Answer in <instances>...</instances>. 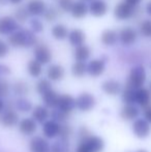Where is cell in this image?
I'll return each instance as SVG.
<instances>
[{
	"instance_id": "obj_8",
	"label": "cell",
	"mask_w": 151,
	"mask_h": 152,
	"mask_svg": "<svg viewBox=\"0 0 151 152\" xmlns=\"http://www.w3.org/2000/svg\"><path fill=\"white\" fill-rule=\"evenodd\" d=\"M38 124L34 121V119L31 118V116L23 117L20 119L18 123L19 132L25 137H33L35 136V132H37Z\"/></svg>"
},
{
	"instance_id": "obj_10",
	"label": "cell",
	"mask_w": 151,
	"mask_h": 152,
	"mask_svg": "<svg viewBox=\"0 0 151 152\" xmlns=\"http://www.w3.org/2000/svg\"><path fill=\"white\" fill-rule=\"evenodd\" d=\"M28 148L30 152H50L51 143L44 137L35 134L31 137Z\"/></svg>"
},
{
	"instance_id": "obj_15",
	"label": "cell",
	"mask_w": 151,
	"mask_h": 152,
	"mask_svg": "<svg viewBox=\"0 0 151 152\" xmlns=\"http://www.w3.org/2000/svg\"><path fill=\"white\" fill-rule=\"evenodd\" d=\"M56 109L71 115L76 110V97L69 93L60 94Z\"/></svg>"
},
{
	"instance_id": "obj_45",
	"label": "cell",
	"mask_w": 151,
	"mask_h": 152,
	"mask_svg": "<svg viewBox=\"0 0 151 152\" xmlns=\"http://www.w3.org/2000/svg\"><path fill=\"white\" fill-rule=\"evenodd\" d=\"M12 74V69L6 64H0V80H5L6 77Z\"/></svg>"
},
{
	"instance_id": "obj_17",
	"label": "cell",
	"mask_w": 151,
	"mask_h": 152,
	"mask_svg": "<svg viewBox=\"0 0 151 152\" xmlns=\"http://www.w3.org/2000/svg\"><path fill=\"white\" fill-rule=\"evenodd\" d=\"M47 79L51 82H60L65 77V69L61 64H50L47 68Z\"/></svg>"
},
{
	"instance_id": "obj_47",
	"label": "cell",
	"mask_w": 151,
	"mask_h": 152,
	"mask_svg": "<svg viewBox=\"0 0 151 152\" xmlns=\"http://www.w3.org/2000/svg\"><path fill=\"white\" fill-rule=\"evenodd\" d=\"M142 114H143V118L145 119L148 123L151 124V104L146 108L142 109Z\"/></svg>"
},
{
	"instance_id": "obj_21",
	"label": "cell",
	"mask_w": 151,
	"mask_h": 152,
	"mask_svg": "<svg viewBox=\"0 0 151 152\" xmlns=\"http://www.w3.org/2000/svg\"><path fill=\"white\" fill-rule=\"evenodd\" d=\"M136 104L141 109L151 104V91L146 87H142L136 90Z\"/></svg>"
},
{
	"instance_id": "obj_31",
	"label": "cell",
	"mask_w": 151,
	"mask_h": 152,
	"mask_svg": "<svg viewBox=\"0 0 151 152\" xmlns=\"http://www.w3.org/2000/svg\"><path fill=\"white\" fill-rule=\"evenodd\" d=\"M90 56H91V50L86 45H82V46L75 48V51H74V58L76 59V61L86 62Z\"/></svg>"
},
{
	"instance_id": "obj_34",
	"label": "cell",
	"mask_w": 151,
	"mask_h": 152,
	"mask_svg": "<svg viewBox=\"0 0 151 152\" xmlns=\"http://www.w3.org/2000/svg\"><path fill=\"white\" fill-rule=\"evenodd\" d=\"M50 152H69V141L58 138L51 144Z\"/></svg>"
},
{
	"instance_id": "obj_53",
	"label": "cell",
	"mask_w": 151,
	"mask_h": 152,
	"mask_svg": "<svg viewBox=\"0 0 151 152\" xmlns=\"http://www.w3.org/2000/svg\"><path fill=\"white\" fill-rule=\"evenodd\" d=\"M136 152H148L146 149H139V150H137Z\"/></svg>"
},
{
	"instance_id": "obj_22",
	"label": "cell",
	"mask_w": 151,
	"mask_h": 152,
	"mask_svg": "<svg viewBox=\"0 0 151 152\" xmlns=\"http://www.w3.org/2000/svg\"><path fill=\"white\" fill-rule=\"evenodd\" d=\"M12 107L19 114L20 113L26 114V113H31L34 106L29 98H27L26 96H23V97H17L12 104Z\"/></svg>"
},
{
	"instance_id": "obj_12",
	"label": "cell",
	"mask_w": 151,
	"mask_h": 152,
	"mask_svg": "<svg viewBox=\"0 0 151 152\" xmlns=\"http://www.w3.org/2000/svg\"><path fill=\"white\" fill-rule=\"evenodd\" d=\"M141 111V108L137 104H123L119 111V117L123 121L133 122L140 117Z\"/></svg>"
},
{
	"instance_id": "obj_6",
	"label": "cell",
	"mask_w": 151,
	"mask_h": 152,
	"mask_svg": "<svg viewBox=\"0 0 151 152\" xmlns=\"http://www.w3.org/2000/svg\"><path fill=\"white\" fill-rule=\"evenodd\" d=\"M21 117L14 107L6 106L5 110L0 114V124L5 128H14L18 126Z\"/></svg>"
},
{
	"instance_id": "obj_16",
	"label": "cell",
	"mask_w": 151,
	"mask_h": 152,
	"mask_svg": "<svg viewBox=\"0 0 151 152\" xmlns=\"http://www.w3.org/2000/svg\"><path fill=\"white\" fill-rule=\"evenodd\" d=\"M19 23L14 17L4 16L0 18V34L2 35H10L12 33L19 30Z\"/></svg>"
},
{
	"instance_id": "obj_38",
	"label": "cell",
	"mask_w": 151,
	"mask_h": 152,
	"mask_svg": "<svg viewBox=\"0 0 151 152\" xmlns=\"http://www.w3.org/2000/svg\"><path fill=\"white\" fill-rule=\"evenodd\" d=\"M42 16H44V20L48 21V22H54V21H56L57 18H58L59 12L55 7L51 6V7L46 8V10H44V12Z\"/></svg>"
},
{
	"instance_id": "obj_2",
	"label": "cell",
	"mask_w": 151,
	"mask_h": 152,
	"mask_svg": "<svg viewBox=\"0 0 151 152\" xmlns=\"http://www.w3.org/2000/svg\"><path fill=\"white\" fill-rule=\"evenodd\" d=\"M105 148L106 142L104 138L91 134L86 139L79 142L75 152H104Z\"/></svg>"
},
{
	"instance_id": "obj_56",
	"label": "cell",
	"mask_w": 151,
	"mask_h": 152,
	"mask_svg": "<svg viewBox=\"0 0 151 152\" xmlns=\"http://www.w3.org/2000/svg\"><path fill=\"white\" fill-rule=\"evenodd\" d=\"M150 67H151V64H150Z\"/></svg>"
},
{
	"instance_id": "obj_20",
	"label": "cell",
	"mask_w": 151,
	"mask_h": 152,
	"mask_svg": "<svg viewBox=\"0 0 151 152\" xmlns=\"http://www.w3.org/2000/svg\"><path fill=\"white\" fill-rule=\"evenodd\" d=\"M89 12L95 18L104 17L108 12V4L104 0H93L88 5Z\"/></svg>"
},
{
	"instance_id": "obj_37",
	"label": "cell",
	"mask_w": 151,
	"mask_h": 152,
	"mask_svg": "<svg viewBox=\"0 0 151 152\" xmlns=\"http://www.w3.org/2000/svg\"><path fill=\"white\" fill-rule=\"evenodd\" d=\"M29 16H30V15H29L26 6H19V7L15 10V17L14 18L16 19L18 23L23 24V23H25L27 20H28Z\"/></svg>"
},
{
	"instance_id": "obj_24",
	"label": "cell",
	"mask_w": 151,
	"mask_h": 152,
	"mask_svg": "<svg viewBox=\"0 0 151 152\" xmlns=\"http://www.w3.org/2000/svg\"><path fill=\"white\" fill-rule=\"evenodd\" d=\"M67 39H69V44H71V46L77 48V47L85 45L86 34H85V32L83 31L82 29L76 28V29H73L71 31H69Z\"/></svg>"
},
{
	"instance_id": "obj_50",
	"label": "cell",
	"mask_w": 151,
	"mask_h": 152,
	"mask_svg": "<svg viewBox=\"0 0 151 152\" xmlns=\"http://www.w3.org/2000/svg\"><path fill=\"white\" fill-rule=\"evenodd\" d=\"M146 12H147V15H149L151 17V1L148 2L147 5H146Z\"/></svg>"
},
{
	"instance_id": "obj_19",
	"label": "cell",
	"mask_w": 151,
	"mask_h": 152,
	"mask_svg": "<svg viewBox=\"0 0 151 152\" xmlns=\"http://www.w3.org/2000/svg\"><path fill=\"white\" fill-rule=\"evenodd\" d=\"M50 109H48L42 104H35L31 111V118L34 119L37 124H42L50 119Z\"/></svg>"
},
{
	"instance_id": "obj_18",
	"label": "cell",
	"mask_w": 151,
	"mask_h": 152,
	"mask_svg": "<svg viewBox=\"0 0 151 152\" xmlns=\"http://www.w3.org/2000/svg\"><path fill=\"white\" fill-rule=\"evenodd\" d=\"M119 40L123 46H131L136 42L138 38V32L133 27H123L119 32Z\"/></svg>"
},
{
	"instance_id": "obj_11",
	"label": "cell",
	"mask_w": 151,
	"mask_h": 152,
	"mask_svg": "<svg viewBox=\"0 0 151 152\" xmlns=\"http://www.w3.org/2000/svg\"><path fill=\"white\" fill-rule=\"evenodd\" d=\"M33 56L35 60L44 65L51 63L53 55L52 51L46 44H37L33 49Z\"/></svg>"
},
{
	"instance_id": "obj_46",
	"label": "cell",
	"mask_w": 151,
	"mask_h": 152,
	"mask_svg": "<svg viewBox=\"0 0 151 152\" xmlns=\"http://www.w3.org/2000/svg\"><path fill=\"white\" fill-rule=\"evenodd\" d=\"M9 52V46L4 40L0 39V58H3Z\"/></svg>"
},
{
	"instance_id": "obj_39",
	"label": "cell",
	"mask_w": 151,
	"mask_h": 152,
	"mask_svg": "<svg viewBox=\"0 0 151 152\" xmlns=\"http://www.w3.org/2000/svg\"><path fill=\"white\" fill-rule=\"evenodd\" d=\"M140 32L145 37H151V20H144L140 25Z\"/></svg>"
},
{
	"instance_id": "obj_35",
	"label": "cell",
	"mask_w": 151,
	"mask_h": 152,
	"mask_svg": "<svg viewBox=\"0 0 151 152\" xmlns=\"http://www.w3.org/2000/svg\"><path fill=\"white\" fill-rule=\"evenodd\" d=\"M53 89V85H52V82L49 81L47 78H42V79H39L37 81L36 85H35V90L40 96L44 95V93H47L48 91L52 90Z\"/></svg>"
},
{
	"instance_id": "obj_4",
	"label": "cell",
	"mask_w": 151,
	"mask_h": 152,
	"mask_svg": "<svg viewBox=\"0 0 151 152\" xmlns=\"http://www.w3.org/2000/svg\"><path fill=\"white\" fill-rule=\"evenodd\" d=\"M96 97L90 92H81L76 97V110L81 113L91 112L96 107Z\"/></svg>"
},
{
	"instance_id": "obj_52",
	"label": "cell",
	"mask_w": 151,
	"mask_h": 152,
	"mask_svg": "<svg viewBox=\"0 0 151 152\" xmlns=\"http://www.w3.org/2000/svg\"><path fill=\"white\" fill-rule=\"evenodd\" d=\"M7 3H8V0H0V4L1 5H5Z\"/></svg>"
},
{
	"instance_id": "obj_42",
	"label": "cell",
	"mask_w": 151,
	"mask_h": 152,
	"mask_svg": "<svg viewBox=\"0 0 151 152\" xmlns=\"http://www.w3.org/2000/svg\"><path fill=\"white\" fill-rule=\"evenodd\" d=\"M10 85L6 80H0V97L4 98L9 94Z\"/></svg>"
},
{
	"instance_id": "obj_25",
	"label": "cell",
	"mask_w": 151,
	"mask_h": 152,
	"mask_svg": "<svg viewBox=\"0 0 151 152\" xmlns=\"http://www.w3.org/2000/svg\"><path fill=\"white\" fill-rule=\"evenodd\" d=\"M59 95H60V94L53 88L52 90L48 91L47 93H44V95L40 96V97H42V104L46 106L48 109H50V110L56 109L57 102H58V99H59Z\"/></svg>"
},
{
	"instance_id": "obj_33",
	"label": "cell",
	"mask_w": 151,
	"mask_h": 152,
	"mask_svg": "<svg viewBox=\"0 0 151 152\" xmlns=\"http://www.w3.org/2000/svg\"><path fill=\"white\" fill-rule=\"evenodd\" d=\"M123 104H136V90L133 88L124 86L120 94Z\"/></svg>"
},
{
	"instance_id": "obj_9",
	"label": "cell",
	"mask_w": 151,
	"mask_h": 152,
	"mask_svg": "<svg viewBox=\"0 0 151 152\" xmlns=\"http://www.w3.org/2000/svg\"><path fill=\"white\" fill-rule=\"evenodd\" d=\"M136 14V7L127 4L126 2L121 1L116 4L114 8V17L119 21H125L133 18Z\"/></svg>"
},
{
	"instance_id": "obj_49",
	"label": "cell",
	"mask_w": 151,
	"mask_h": 152,
	"mask_svg": "<svg viewBox=\"0 0 151 152\" xmlns=\"http://www.w3.org/2000/svg\"><path fill=\"white\" fill-rule=\"evenodd\" d=\"M6 108V102H4V98L0 97V114L5 110Z\"/></svg>"
},
{
	"instance_id": "obj_41",
	"label": "cell",
	"mask_w": 151,
	"mask_h": 152,
	"mask_svg": "<svg viewBox=\"0 0 151 152\" xmlns=\"http://www.w3.org/2000/svg\"><path fill=\"white\" fill-rule=\"evenodd\" d=\"M30 30L33 32V33H40V32L44 31V24L40 20L34 18L30 21Z\"/></svg>"
},
{
	"instance_id": "obj_44",
	"label": "cell",
	"mask_w": 151,
	"mask_h": 152,
	"mask_svg": "<svg viewBox=\"0 0 151 152\" xmlns=\"http://www.w3.org/2000/svg\"><path fill=\"white\" fill-rule=\"evenodd\" d=\"M91 134H92V132H91V130L89 129L87 126H85V125L80 126V127H79V129H78L79 142H80V141H82V140H84V139H86L87 137H89Z\"/></svg>"
},
{
	"instance_id": "obj_3",
	"label": "cell",
	"mask_w": 151,
	"mask_h": 152,
	"mask_svg": "<svg viewBox=\"0 0 151 152\" xmlns=\"http://www.w3.org/2000/svg\"><path fill=\"white\" fill-rule=\"evenodd\" d=\"M146 81H147V72H146L145 66L142 64H137L133 66L129 70L125 86L137 90V89L144 87Z\"/></svg>"
},
{
	"instance_id": "obj_14",
	"label": "cell",
	"mask_w": 151,
	"mask_h": 152,
	"mask_svg": "<svg viewBox=\"0 0 151 152\" xmlns=\"http://www.w3.org/2000/svg\"><path fill=\"white\" fill-rule=\"evenodd\" d=\"M101 89L106 95L117 96L120 95L123 90V85L116 79H108L105 80L101 85Z\"/></svg>"
},
{
	"instance_id": "obj_32",
	"label": "cell",
	"mask_w": 151,
	"mask_h": 152,
	"mask_svg": "<svg viewBox=\"0 0 151 152\" xmlns=\"http://www.w3.org/2000/svg\"><path fill=\"white\" fill-rule=\"evenodd\" d=\"M71 72L75 78H83L87 75V63L86 62L75 61L71 67Z\"/></svg>"
},
{
	"instance_id": "obj_55",
	"label": "cell",
	"mask_w": 151,
	"mask_h": 152,
	"mask_svg": "<svg viewBox=\"0 0 151 152\" xmlns=\"http://www.w3.org/2000/svg\"><path fill=\"white\" fill-rule=\"evenodd\" d=\"M148 89L151 91V81H150V83H149V87H148Z\"/></svg>"
},
{
	"instance_id": "obj_48",
	"label": "cell",
	"mask_w": 151,
	"mask_h": 152,
	"mask_svg": "<svg viewBox=\"0 0 151 152\" xmlns=\"http://www.w3.org/2000/svg\"><path fill=\"white\" fill-rule=\"evenodd\" d=\"M123 1L126 2V3L129 4V5L133 6V7H137V6L142 2V0H123Z\"/></svg>"
},
{
	"instance_id": "obj_36",
	"label": "cell",
	"mask_w": 151,
	"mask_h": 152,
	"mask_svg": "<svg viewBox=\"0 0 151 152\" xmlns=\"http://www.w3.org/2000/svg\"><path fill=\"white\" fill-rule=\"evenodd\" d=\"M69 116H71L69 114H66V113L62 112V111L58 110V109H53V110L50 111V119L58 122L60 124L67 123Z\"/></svg>"
},
{
	"instance_id": "obj_51",
	"label": "cell",
	"mask_w": 151,
	"mask_h": 152,
	"mask_svg": "<svg viewBox=\"0 0 151 152\" xmlns=\"http://www.w3.org/2000/svg\"><path fill=\"white\" fill-rule=\"evenodd\" d=\"M23 0H8V2H10L12 4H20Z\"/></svg>"
},
{
	"instance_id": "obj_5",
	"label": "cell",
	"mask_w": 151,
	"mask_h": 152,
	"mask_svg": "<svg viewBox=\"0 0 151 152\" xmlns=\"http://www.w3.org/2000/svg\"><path fill=\"white\" fill-rule=\"evenodd\" d=\"M131 130L135 138L139 140H145L151 134V124L148 123L143 117H139L131 122Z\"/></svg>"
},
{
	"instance_id": "obj_43",
	"label": "cell",
	"mask_w": 151,
	"mask_h": 152,
	"mask_svg": "<svg viewBox=\"0 0 151 152\" xmlns=\"http://www.w3.org/2000/svg\"><path fill=\"white\" fill-rule=\"evenodd\" d=\"M74 3H75L74 0H58L59 8L65 12H71V8L74 6Z\"/></svg>"
},
{
	"instance_id": "obj_29",
	"label": "cell",
	"mask_w": 151,
	"mask_h": 152,
	"mask_svg": "<svg viewBox=\"0 0 151 152\" xmlns=\"http://www.w3.org/2000/svg\"><path fill=\"white\" fill-rule=\"evenodd\" d=\"M10 89L17 97H23V96H26L29 93V85L23 80L16 81L10 86Z\"/></svg>"
},
{
	"instance_id": "obj_40",
	"label": "cell",
	"mask_w": 151,
	"mask_h": 152,
	"mask_svg": "<svg viewBox=\"0 0 151 152\" xmlns=\"http://www.w3.org/2000/svg\"><path fill=\"white\" fill-rule=\"evenodd\" d=\"M73 134H74L73 127L67 123L62 124V127H61V134H60V137H59V138L69 141V139L73 137Z\"/></svg>"
},
{
	"instance_id": "obj_13",
	"label": "cell",
	"mask_w": 151,
	"mask_h": 152,
	"mask_svg": "<svg viewBox=\"0 0 151 152\" xmlns=\"http://www.w3.org/2000/svg\"><path fill=\"white\" fill-rule=\"evenodd\" d=\"M107 60L105 58H95L87 63V75L91 78H98L105 72Z\"/></svg>"
},
{
	"instance_id": "obj_23",
	"label": "cell",
	"mask_w": 151,
	"mask_h": 152,
	"mask_svg": "<svg viewBox=\"0 0 151 152\" xmlns=\"http://www.w3.org/2000/svg\"><path fill=\"white\" fill-rule=\"evenodd\" d=\"M26 7L30 16L38 17L44 15V10L47 8V5L44 0H30Z\"/></svg>"
},
{
	"instance_id": "obj_1",
	"label": "cell",
	"mask_w": 151,
	"mask_h": 152,
	"mask_svg": "<svg viewBox=\"0 0 151 152\" xmlns=\"http://www.w3.org/2000/svg\"><path fill=\"white\" fill-rule=\"evenodd\" d=\"M7 42L14 48H31L37 45V36L30 29H19L8 35Z\"/></svg>"
},
{
	"instance_id": "obj_28",
	"label": "cell",
	"mask_w": 151,
	"mask_h": 152,
	"mask_svg": "<svg viewBox=\"0 0 151 152\" xmlns=\"http://www.w3.org/2000/svg\"><path fill=\"white\" fill-rule=\"evenodd\" d=\"M42 72H44V65L42 63L36 61L34 58L28 61V63H27V72H28V75L31 78H40V76L42 75Z\"/></svg>"
},
{
	"instance_id": "obj_26",
	"label": "cell",
	"mask_w": 151,
	"mask_h": 152,
	"mask_svg": "<svg viewBox=\"0 0 151 152\" xmlns=\"http://www.w3.org/2000/svg\"><path fill=\"white\" fill-rule=\"evenodd\" d=\"M119 40V34L113 29H106L101 34V42L106 47H112Z\"/></svg>"
},
{
	"instance_id": "obj_7",
	"label": "cell",
	"mask_w": 151,
	"mask_h": 152,
	"mask_svg": "<svg viewBox=\"0 0 151 152\" xmlns=\"http://www.w3.org/2000/svg\"><path fill=\"white\" fill-rule=\"evenodd\" d=\"M61 127H62V124L52 120V119H49L48 121L42 124V136L49 141L56 140L60 137Z\"/></svg>"
},
{
	"instance_id": "obj_27",
	"label": "cell",
	"mask_w": 151,
	"mask_h": 152,
	"mask_svg": "<svg viewBox=\"0 0 151 152\" xmlns=\"http://www.w3.org/2000/svg\"><path fill=\"white\" fill-rule=\"evenodd\" d=\"M88 12H89L88 5L86 4V2H83V1H81V0L74 3V6L71 10V16H73V18H75V19L85 18Z\"/></svg>"
},
{
	"instance_id": "obj_30",
	"label": "cell",
	"mask_w": 151,
	"mask_h": 152,
	"mask_svg": "<svg viewBox=\"0 0 151 152\" xmlns=\"http://www.w3.org/2000/svg\"><path fill=\"white\" fill-rule=\"evenodd\" d=\"M51 33H52V36L57 40H64L69 37V28L65 26L64 24H61V23H58V24H55L54 26L51 29Z\"/></svg>"
},
{
	"instance_id": "obj_54",
	"label": "cell",
	"mask_w": 151,
	"mask_h": 152,
	"mask_svg": "<svg viewBox=\"0 0 151 152\" xmlns=\"http://www.w3.org/2000/svg\"><path fill=\"white\" fill-rule=\"evenodd\" d=\"M81 1H83V2H86V1H90V2H92L93 0H81Z\"/></svg>"
}]
</instances>
